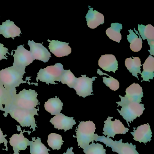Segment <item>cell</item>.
I'll list each match as a JSON object with an SVG mask.
<instances>
[{
	"mask_svg": "<svg viewBox=\"0 0 154 154\" xmlns=\"http://www.w3.org/2000/svg\"><path fill=\"white\" fill-rule=\"evenodd\" d=\"M39 109H35L34 110H26L20 109L13 106H9L7 108H4L3 111L5 113L3 114L5 117H7L8 113L10 114L11 118L15 119L20 126L22 127H30L33 131H35L36 128H38L36 124L34 116H38V111Z\"/></svg>",
	"mask_w": 154,
	"mask_h": 154,
	"instance_id": "6da1fadb",
	"label": "cell"
},
{
	"mask_svg": "<svg viewBox=\"0 0 154 154\" xmlns=\"http://www.w3.org/2000/svg\"><path fill=\"white\" fill-rule=\"evenodd\" d=\"M24 74L13 66L7 67L0 71V83L13 94L17 93L16 87L20 84L27 83L26 81L22 80Z\"/></svg>",
	"mask_w": 154,
	"mask_h": 154,
	"instance_id": "7a4b0ae2",
	"label": "cell"
},
{
	"mask_svg": "<svg viewBox=\"0 0 154 154\" xmlns=\"http://www.w3.org/2000/svg\"><path fill=\"white\" fill-rule=\"evenodd\" d=\"M38 95V94L35 90L24 89L18 94H17V93L13 94L12 102L4 108L13 106L23 109H35V107L38 104V100L37 98Z\"/></svg>",
	"mask_w": 154,
	"mask_h": 154,
	"instance_id": "3957f363",
	"label": "cell"
},
{
	"mask_svg": "<svg viewBox=\"0 0 154 154\" xmlns=\"http://www.w3.org/2000/svg\"><path fill=\"white\" fill-rule=\"evenodd\" d=\"M119 97L121 101L117 102L116 103L118 104V106H122L121 110H119L117 109V110L127 121L128 124V122H133L136 118L142 115L145 109L144 104L127 100L121 95H119Z\"/></svg>",
	"mask_w": 154,
	"mask_h": 154,
	"instance_id": "277c9868",
	"label": "cell"
},
{
	"mask_svg": "<svg viewBox=\"0 0 154 154\" xmlns=\"http://www.w3.org/2000/svg\"><path fill=\"white\" fill-rule=\"evenodd\" d=\"M95 129V124L92 121L80 122L75 130L78 146L84 149L90 143L93 142Z\"/></svg>",
	"mask_w": 154,
	"mask_h": 154,
	"instance_id": "5b68a950",
	"label": "cell"
},
{
	"mask_svg": "<svg viewBox=\"0 0 154 154\" xmlns=\"http://www.w3.org/2000/svg\"><path fill=\"white\" fill-rule=\"evenodd\" d=\"M93 140L96 141L103 142L106 146L111 148L112 151L117 152L119 154H139L136 150V145H132V143H123L122 139H120L119 141H114L105 136H99L95 134Z\"/></svg>",
	"mask_w": 154,
	"mask_h": 154,
	"instance_id": "8992f818",
	"label": "cell"
},
{
	"mask_svg": "<svg viewBox=\"0 0 154 154\" xmlns=\"http://www.w3.org/2000/svg\"><path fill=\"white\" fill-rule=\"evenodd\" d=\"M64 70L63 66L60 63H57L55 65L40 69L38 73L36 81L38 82L40 81L47 84L55 85V81L60 82Z\"/></svg>",
	"mask_w": 154,
	"mask_h": 154,
	"instance_id": "52a82bcc",
	"label": "cell"
},
{
	"mask_svg": "<svg viewBox=\"0 0 154 154\" xmlns=\"http://www.w3.org/2000/svg\"><path fill=\"white\" fill-rule=\"evenodd\" d=\"M24 45L17 47L16 50H14L13 55L14 61L12 66L23 73H26V66L29 65L35 61L30 51L24 47Z\"/></svg>",
	"mask_w": 154,
	"mask_h": 154,
	"instance_id": "ba28073f",
	"label": "cell"
},
{
	"mask_svg": "<svg viewBox=\"0 0 154 154\" xmlns=\"http://www.w3.org/2000/svg\"><path fill=\"white\" fill-rule=\"evenodd\" d=\"M113 117H109L104 121L103 134L107 136L108 138L110 137L114 138L117 134H125L129 131V128H125L119 120L115 119L112 121L111 119Z\"/></svg>",
	"mask_w": 154,
	"mask_h": 154,
	"instance_id": "9c48e42d",
	"label": "cell"
},
{
	"mask_svg": "<svg viewBox=\"0 0 154 154\" xmlns=\"http://www.w3.org/2000/svg\"><path fill=\"white\" fill-rule=\"evenodd\" d=\"M82 77L77 78L76 83L73 89L76 91V94L79 96L85 98L86 96L92 95L93 82L97 77L89 78L86 75H82Z\"/></svg>",
	"mask_w": 154,
	"mask_h": 154,
	"instance_id": "30bf717a",
	"label": "cell"
},
{
	"mask_svg": "<svg viewBox=\"0 0 154 154\" xmlns=\"http://www.w3.org/2000/svg\"><path fill=\"white\" fill-rule=\"evenodd\" d=\"M28 45L30 47V52L34 60H38L45 63L51 57V54L43 46V44L35 43L33 40H29Z\"/></svg>",
	"mask_w": 154,
	"mask_h": 154,
	"instance_id": "8fae6325",
	"label": "cell"
},
{
	"mask_svg": "<svg viewBox=\"0 0 154 154\" xmlns=\"http://www.w3.org/2000/svg\"><path fill=\"white\" fill-rule=\"evenodd\" d=\"M17 127L18 131H20V134H14L10 138V144L13 147L14 150L13 154H19L20 150H26L28 146H29L31 143V141L25 137L23 135L26 130H24V131H22L20 126H17Z\"/></svg>",
	"mask_w": 154,
	"mask_h": 154,
	"instance_id": "7c38bea8",
	"label": "cell"
},
{
	"mask_svg": "<svg viewBox=\"0 0 154 154\" xmlns=\"http://www.w3.org/2000/svg\"><path fill=\"white\" fill-rule=\"evenodd\" d=\"M50 122L54 125L55 128L64 130L65 132L72 129L73 125L76 123L73 117H67L62 113L55 115L51 119Z\"/></svg>",
	"mask_w": 154,
	"mask_h": 154,
	"instance_id": "4fadbf2b",
	"label": "cell"
},
{
	"mask_svg": "<svg viewBox=\"0 0 154 154\" xmlns=\"http://www.w3.org/2000/svg\"><path fill=\"white\" fill-rule=\"evenodd\" d=\"M49 42V50L57 57H61L68 56L72 53V48L69 46V43L61 42L58 40L48 39Z\"/></svg>",
	"mask_w": 154,
	"mask_h": 154,
	"instance_id": "5bb4252c",
	"label": "cell"
},
{
	"mask_svg": "<svg viewBox=\"0 0 154 154\" xmlns=\"http://www.w3.org/2000/svg\"><path fill=\"white\" fill-rule=\"evenodd\" d=\"M131 133L134 137L133 139L140 143H146L151 140L152 132L148 123L140 125L136 130L134 129Z\"/></svg>",
	"mask_w": 154,
	"mask_h": 154,
	"instance_id": "9a60e30c",
	"label": "cell"
},
{
	"mask_svg": "<svg viewBox=\"0 0 154 154\" xmlns=\"http://www.w3.org/2000/svg\"><path fill=\"white\" fill-rule=\"evenodd\" d=\"M20 28L10 20L3 22L1 26L0 25V35H3L6 38H11L14 39L16 37H20Z\"/></svg>",
	"mask_w": 154,
	"mask_h": 154,
	"instance_id": "2e32d148",
	"label": "cell"
},
{
	"mask_svg": "<svg viewBox=\"0 0 154 154\" xmlns=\"http://www.w3.org/2000/svg\"><path fill=\"white\" fill-rule=\"evenodd\" d=\"M138 31L143 40L147 39L150 47L148 50L151 55H154V27L151 25H138Z\"/></svg>",
	"mask_w": 154,
	"mask_h": 154,
	"instance_id": "e0dca14e",
	"label": "cell"
},
{
	"mask_svg": "<svg viewBox=\"0 0 154 154\" xmlns=\"http://www.w3.org/2000/svg\"><path fill=\"white\" fill-rule=\"evenodd\" d=\"M126 94L124 99L129 101L140 103L143 97L142 88L138 84L133 83L126 90Z\"/></svg>",
	"mask_w": 154,
	"mask_h": 154,
	"instance_id": "ac0fdd59",
	"label": "cell"
},
{
	"mask_svg": "<svg viewBox=\"0 0 154 154\" xmlns=\"http://www.w3.org/2000/svg\"><path fill=\"white\" fill-rule=\"evenodd\" d=\"M99 66L107 72L115 73L118 69V61L116 57L112 54L102 55L99 60Z\"/></svg>",
	"mask_w": 154,
	"mask_h": 154,
	"instance_id": "d6986e66",
	"label": "cell"
},
{
	"mask_svg": "<svg viewBox=\"0 0 154 154\" xmlns=\"http://www.w3.org/2000/svg\"><path fill=\"white\" fill-rule=\"evenodd\" d=\"M89 8V10L85 17L87 25L89 28L94 29L104 23V16L97 11H94L93 8L90 6Z\"/></svg>",
	"mask_w": 154,
	"mask_h": 154,
	"instance_id": "ffe728a7",
	"label": "cell"
},
{
	"mask_svg": "<svg viewBox=\"0 0 154 154\" xmlns=\"http://www.w3.org/2000/svg\"><path fill=\"white\" fill-rule=\"evenodd\" d=\"M142 66L143 71L140 74L143 80L141 82H149V80H152L154 77V57L152 56H149Z\"/></svg>",
	"mask_w": 154,
	"mask_h": 154,
	"instance_id": "44dd1931",
	"label": "cell"
},
{
	"mask_svg": "<svg viewBox=\"0 0 154 154\" xmlns=\"http://www.w3.org/2000/svg\"><path fill=\"white\" fill-rule=\"evenodd\" d=\"M63 107V103L57 96L55 98L49 99L45 103V109L52 115H57L61 113Z\"/></svg>",
	"mask_w": 154,
	"mask_h": 154,
	"instance_id": "7402d4cb",
	"label": "cell"
},
{
	"mask_svg": "<svg viewBox=\"0 0 154 154\" xmlns=\"http://www.w3.org/2000/svg\"><path fill=\"white\" fill-rule=\"evenodd\" d=\"M134 31L136 32L137 35L132 29L128 30L129 35H127L128 41L130 43V49L134 52H138L142 48V40L139 34L134 28Z\"/></svg>",
	"mask_w": 154,
	"mask_h": 154,
	"instance_id": "603a6c76",
	"label": "cell"
},
{
	"mask_svg": "<svg viewBox=\"0 0 154 154\" xmlns=\"http://www.w3.org/2000/svg\"><path fill=\"white\" fill-rule=\"evenodd\" d=\"M133 59L131 57L127 58L125 61V66L129 72L131 73L132 75L137 77L138 80H139L137 74L138 73H141L140 67L142 65L141 64V61L139 57H133Z\"/></svg>",
	"mask_w": 154,
	"mask_h": 154,
	"instance_id": "cb8c5ba5",
	"label": "cell"
},
{
	"mask_svg": "<svg viewBox=\"0 0 154 154\" xmlns=\"http://www.w3.org/2000/svg\"><path fill=\"white\" fill-rule=\"evenodd\" d=\"M30 146V153L31 154H49L48 151L50 149H48L41 142L40 138L38 137L36 139L35 137H32Z\"/></svg>",
	"mask_w": 154,
	"mask_h": 154,
	"instance_id": "d4e9b609",
	"label": "cell"
},
{
	"mask_svg": "<svg viewBox=\"0 0 154 154\" xmlns=\"http://www.w3.org/2000/svg\"><path fill=\"white\" fill-rule=\"evenodd\" d=\"M122 29V24L118 23H112L110 27L106 30V35L110 39L119 43L122 39L120 30Z\"/></svg>",
	"mask_w": 154,
	"mask_h": 154,
	"instance_id": "484cf974",
	"label": "cell"
},
{
	"mask_svg": "<svg viewBox=\"0 0 154 154\" xmlns=\"http://www.w3.org/2000/svg\"><path fill=\"white\" fill-rule=\"evenodd\" d=\"M12 99L13 94L0 83V110L3 111V104L5 107L8 106L12 102Z\"/></svg>",
	"mask_w": 154,
	"mask_h": 154,
	"instance_id": "4316f807",
	"label": "cell"
},
{
	"mask_svg": "<svg viewBox=\"0 0 154 154\" xmlns=\"http://www.w3.org/2000/svg\"><path fill=\"white\" fill-rule=\"evenodd\" d=\"M48 144L53 149L59 150L64 142L61 135L56 133H51L48 138Z\"/></svg>",
	"mask_w": 154,
	"mask_h": 154,
	"instance_id": "83f0119b",
	"label": "cell"
},
{
	"mask_svg": "<svg viewBox=\"0 0 154 154\" xmlns=\"http://www.w3.org/2000/svg\"><path fill=\"white\" fill-rule=\"evenodd\" d=\"M77 78L75 77L70 70H64L61 76L60 82L66 84L70 88H73L76 83Z\"/></svg>",
	"mask_w": 154,
	"mask_h": 154,
	"instance_id": "f1b7e54d",
	"label": "cell"
},
{
	"mask_svg": "<svg viewBox=\"0 0 154 154\" xmlns=\"http://www.w3.org/2000/svg\"><path fill=\"white\" fill-rule=\"evenodd\" d=\"M83 152L85 154H106V149L101 144L93 142L84 149Z\"/></svg>",
	"mask_w": 154,
	"mask_h": 154,
	"instance_id": "f546056e",
	"label": "cell"
},
{
	"mask_svg": "<svg viewBox=\"0 0 154 154\" xmlns=\"http://www.w3.org/2000/svg\"><path fill=\"white\" fill-rule=\"evenodd\" d=\"M97 73L99 74L100 75H108L109 76V78H107L105 76H103V82L105 84V85L109 87L111 90L113 91H116L118 90L119 88V83L118 80L115 79L113 77L107 75V74L103 73L101 71L98 69L97 71Z\"/></svg>",
	"mask_w": 154,
	"mask_h": 154,
	"instance_id": "4dcf8cb0",
	"label": "cell"
},
{
	"mask_svg": "<svg viewBox=\"0 0 154 154\" xmlns=\"http://www.w3.org/2000/svg\"><path fill=\"white\" fill-rule=\"evenodd\" d=\"M9 49L7 48L4 47V45L0 43V61L3 59H8L7 57V54L10 55L8 52Z\"/></svg>",
	"mask_w": 154,
	"mask_h": 154,
	"instance_id": "1f68e13d",
	"label": "cell"
},
{
	"mask_svg": "<svg viewBox=\"0 0 154 154\" xmlns=\"http://www.w3.org/2000/svg\"><path fill=\"white\" fill-rule=\"evenodd\" d=\"M7 135H3V132L2 131L1 129L0 128V144L2 143H4L5 146H6V150L7 151L8 150V147L7 146V144L8 143V140L5 138V137H7Z\"/></svg>",
	"mask_w": 154,
	"mask_h": 154,
	"instance_id": "d6a6232c",
	"label": "cell"
},
{
	"mask_svg": "<svg viewBox=\"0 0 154 154\" xmlns=\"http://www.w3.org/2000/svg\"><path fill=\"white\" fill-rule=\"evenodd\" d=\"M72 150V147H71L70 148H68L67 149V150H66V152L64 153L63 154H75L73 152Z\"/></svg>",
	"mask_w": 154,
	"mask_h": 154,
	"instance_id": "836d02e7",
	"label": "cell"
}]
</instances>
